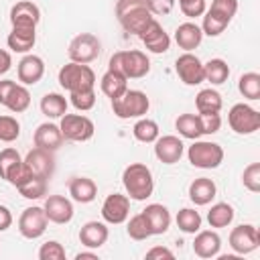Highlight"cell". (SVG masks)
<instances>
[{
    "instance_id": "24",
    "label": "cell",
    "mask_w": 260,
    "mask_h": 260,
    "mask_svg": "<svg viewBox=\"0 0 260 260\" xmlns=\"http://www.w3.org/2000/svg\"><path fill=\"white\" fill-rule=\"evenodd\" d=\"M108 228L102 221H87L79 230V242L85 248H102L108 242Z\"/></svg>"
},
{
    "instance_id": "52",
    "label": "cell",
    "mask_w": 260,
    "mask_h": 260,
    "mask_svg": "<svg viewBox=\"0 0 260 260\" xmlns=\"http://www.w3.org/2000/svg\"><path fill=\"white\" fill-rule=\"evenodd\" d=\"M10 65H12V57H10V53L4 51V49H0V75H4V73L10 69Z\"/></svg>"
},
{
    "instance_id": "12",
    "label": "cell",
    "mask_w": 260,
    "mask_h": 260,
    "mask_svg": "<svg viewBox=\"0 0 260 260\" xmlns=\"http://www.w3.org/2000/svg\"><path fill=\"white\" fill-rule=\"evenodd\" d=\"M47 223H49V219H47L45 209L32 205V207H26V209L20 213V217H18V232H20L24 238L35 240V238H41V236L45 234Z\"/></svg>"
},
{
    "instance_id": "3",
    "label": "cell",
    "mask_w": 260,
    "mask_h": 260,
    "mask_svg": "<svg viewBox=\"0 0 260 260\" xmlns=\"http://www.w3.org/2000/svg\"><path fill=\"white\" fill-rule=\"evenodd\" d=\"M108 69L122 73L126 79H140L150 71V61L138 49L118 51L110 57V67Z\"/></svg>"
},
{
    "instance_id": "35",
    "label": "cell",
    "mask_w": 260,
    "mask_h": 260,
    "mask_svg": "<svg viewBox=\"0 0 260 260\" xmlns=\"http://www.w3.org/2000/svg\"><path fill=\"white\" fill-rule=\"evenodd\" d=\"M41 112L47 118H61L67 114V100L61 93H45L41 100Z\"/></svg>"
},
{
    "instance_id": "37",
    "label": "cell",
    "mask_w": 260,
    "mask_h": 260,
    "mask_svg": "<svg viewBox=\"0 0 260 260\" xmlns=\"http://www.w3.org/2000/svg\"><path fill=\"white\" fill-rule=\"evenodd\" d=\"M16 189H18V193H20L24 199H41V197L47 193V179L30 175V177H28L26 181H22Z\"/></svg>"
},
{
    "instance_id": "31",
    "label": "cell",
    "mask_w": 260,
    "mask_h": 260,
    "mask_svg": "<svg viewBox=\"0 0 260 260\" xmlns=\"http://www.w3.org/2000/svg\"><path fill=\"white\" fill-rule=\"evenodd\" d=\"M195 106H197V112L199 114H219V110L223 106V100H221L219 91L207 87V89H201L197 93Z\"/></svg>"
},
{
    "instance_id": "43",
    "label": "cell",
    "mask_w": 260,
    "mask_h": 260,
    "mask_svg": "<svg viewBox=\"0 0 260 260\" xmlns=\"http://www.w3.org/2000/svg\"><path fill=\"white\" fill-rule=\"evenodd\" d=\"M242 181H244V187L252 193H258L260 191V162H252L244 169V175H242Z\"/></svg>"
},
{
    "instance_id": "50",
    "label": "cell",
    "mask_w": 260,
    "mask_h": 260,
    "mask_svg": "<svg viewBox=\"0 0 260 260\" xmlns=\"http://www.w3.org/2000/svg\"><path fill=\"white\" fill-rule=\"evenodd\" d=\"M12 225V213L6 205H0V232H6Z\"/></svg>"
},
{
    "instance_id": "13",
    "label": "cell",
    "mask_w": 260,
    "mask_h": 260,
    "mask_svg": "<svg viewBox=\"0 0 260 260\" xmlns=\"http://www.w3.org/2000/svg\"><path fill=\"white\" fill-rule=\"evenodd\" d=\"M175 71L179 75V79L185 85H199L205 81L203 75V63L199 61L197 55H193L191 51H185L181 57H177L175 61Z\"/></svg>"
},
{
    "instance_id": "8",
    "label": "cell",
    "mask_w": 260,
    "mask_h": 260,
    "mask_svg": "<svg viewBox=\"0 0 260 260\" xmlns=\"http://www.w3.org/2000/svg\"><path fill=\"white\" fill-rule=\"evenodd\" d=\"M59 128H61L63 138L71 140V142H85L95 132L93 122L87 116H81V114H63Z\"/></svg>"
},
{
    "instance_id": "33",
    "label": "cell",
    "mask_w": 260,
    "mask_h": 260,
    "mask_svg": "<svg viewBox=\"0 0 260 260\" xmlns=\"http://www.w3.org/2000/svg\"><path fill=\"white\" fill-rule=\"evenodd\" d=\"M203 75L211 85H221L230 77V67L223 59H209L207 63H203Z\"/></svg>"
},
{
    "instance_id": "49",
    "label": "cell",
    "mask_w": 260,
    "mask_h": 260,
    "mask_svg": "<svg viewBox=\"0 0 260 260\" xmlns=\"http://www.w3.org/2000/svg\"><path fill=\"white\" fill-rule=\"evenodd\" d=\"M146 8L150 10V14H158V16H165L173 10L175 6V0H144Z\"/></svg>"
},
{
    "instance_id": "17",
    "label": "cell",
    "mask_w": 260,
    "mask_h": 260,
    "mask_svg": "<svg viewBox=\"0 0 260 260\" xmlns=\"http://www.w3.org/2000/svg\"><path fill=\"white\" fill-rule=\"evenodd\" d=\"M41 20V10L30 0H20L10 8L12 28H37Z\"/></svg>"
},
{
    "instance_id": "1",
    "label": "cell",
    "mask_w": 260,
    "mask_h": 260,
    "mask_svg": "<svg viewBox=\"0 0 260 260\" xmlns=\"http://www.w3.org/2000/svg\"><path fill=\"white\" fill-rule=\"evenodd\" d=\"M122 183H124V189L128 193L130 199H136V201H144L152 195L154 191V179H152V173L146 165L142 162H132L124 169L122 173Z\"/></svg>"
},
{
    "instance_id": "28",
    "label": "cell",
    "mask_w": 260,
    "mask_h": 260,
    "mask_svg": "<svg viewBox=\"0 0 260 260\" xmlns=\"http://www.w3.org/2000/svg\"><path fill=\"white\" fill-rule=\"evenodd\" d=\"M215 193H217V187L207 177H199V179H195L189 185V199L195 205H207V203H211V199L215 197Z\"/></svg>"
},
{
    "instance_id": "2",
    "label": "cell",
    "mask_w": 260,
    "mask_h": 260,
    "mask_svg": "<svg viewBox=\"0 0 260 260\" xmlns=\"http://www.w3.org/2000/svg\"><path fill=\"white\" fill-rule=\"evenodd\" d=\"M116 16L122 28L130 35H140L146 28V24L152 20V14L146 8L144 0H118Z\"/></svg>"
},
{
    "instance_id": "26",
    "label": "cell",
    "mask_w": 260,
    "mask_h": 260,
    "mask_svg": "<svg viewBox=\"0 0 260 260\" xmlns=\"http://www.w3.org/2000/svg\"><path fill=\"white\" fill-rule=\"evenodd\" d=\"M201 39H203V30L201 26H197L195 22H183L177 26L175 30V41L181 49L185 51H193L201 45Z\"/></svg>"
},
{
    "instance_id": "10",
    "label": "cell",
    "mask_w": 260,
    "mask_h": 260,
    "mask_svg": "<svg viewBox=\"0 0 260 260\" xmlns=\"http://www.w3.org/2000/svg\"><path fill=\"white\" fill-rule=\"evenodd\" d=\"M102 51V43L95 35L91 32H81L77 37H73V41L69 43V49H67V55L71 61L75 63H91L93 59H98Z\"/></svg>"
},
{
    "instance_id": "41",
    "label": "cell",
    "mask_w": 260,
    "mask_h": 260,
    "mask_svg": "<svg viewBox=\"0 0 260 260\" xmlns=\"http://www.w3.org/2000/svg\"><path fill=\"white\" fill-rule=\"evenodd\" d=\"M126 232H128V236H130L132 240H138V242L152 236V234H150V228H148V223H146V217L142 215V211L130 217V221H128V225H126Z\"/></svg>"
},
{
    "instance_id": "44",
    "label": "cell",
    "mask_w": 260,
    "mask_h": 260,
    "mask_svg": "<svg viewBox=\"0 0 260 260\" xmlns=\"http://www.w3.org/2000/svg\"><path fill=\"white\" fill-rule=\"evenodd\" d=\"M39 258L41 260H63L65 258V248L57 240H49V242H45L41 246Z\"/></svg>"
},
{
    "instance_id": "25",
    "label": "cell",
    "mask_w": 260,
    "mask_h": 260,
    "mask_svg": "<svg viewBox=\"0 0 260 260\" xmlns=\"http://www.w3.org/2000/svg\"><path fill=\"white\" fill-rule=\"evenodd\" d=\"M219 248H221V238L211 230L199 232L193 240V252L199 258H213L219 254Z\"/></svg>"
},
{
    "instance_id": "15",
    "label": "cell",
    "mask_w": 260,
    "mask_h": 260,
    "mask_svg": "<svg viewBox=\"0 0 260 260\" xmlns=\"http://www.w3.org/2000/svg\"><path fill=\"white\" fill-rule=\"evenodd\" d=\"M130 215V197L128 195H122V193H112L104 199V205H102V217L104 221L108 223H124Z\"/></svg>"
},
{
    "instance_id": "20",
    "label": "cell",
    "mask_w": 260,
    "mask_h": 260,
    "mask_svg": "<svg viewBox=\"0 0 260 260\" xmlns=\"http://www.w3.org/2000/svg\"><path fill=\"white\" fill-rule=\"evenodd\" d=\"M43 209L47 213V219L59 225L69 223L73 217V203L63 195H49Z\"/></svg>"
},
{
    "instance_id": "22",
    "label": "cell",
    "mask_w": 260,
    "mask_h": 260,
    "mask_svg": "<svg viewBox=\"0 0 260 260\" xmlns=\"http://www.w3.org/2000/svg\"><path fill=\"white\" fill-rule=\"evenodd\" d=\"M18 81L24 85H35L45 75V61L39 55H24L18 63Z\"/></svg>"
},
{
    "instance_id": "7",
    "label": "cell",
    "mask_w": 260,
    "mask_h": 260,
    "mask_svg": "<svg viewBox=\"0 0 260 260\" xmlns=\"http://www.w3.org/2000/svg\"><path fill=\"white\" fill-rule=\"evenodd\" d=\"M30 173L24 167V158L16 148H4L0 150V179L8 181L10 185L18 187L22 181H26Z\"/></svg>"
},
{
    "instance_id": "51",
    "label": "cell",
    "mask_w": 260,
    "mask_h": 260,
    "mask_svg": "<svg viewBox=\"0 0 260 260\" xmlns=\"http://www.w3.org/2000/svg\"><path fill=\"white\" fill-rule=\"evenodd\" d=\"M175 254L169 250V248H162V246H154L146 252V258H173Z\"/></svg>"
},
{
    "instance_id": "23",
    "label": "cell",
    "mask_w": 260,
    "mask_h": 260,
    "mask_svg": "<svg viewBox=\"0 0 260 260\" xmlns=\"http://www.w3.org/2000/svg\"><path fill=\"white\" fill-rule=\"evenodd\" d=\"M142 215L146 217V223H148L152 236L165 234V232L169 230V225H171V213H169V209H167L165 205H160V203H150V205H146V207L142 209Z\"/></svg>"
},
{
    "instance_id": "11",
    "label": "cell",
    "mask_w": 260,
    "mask_h": 260,
    "mask_svg": "<svg viewBox=\"0 0 260 260\" xmlns=\"http://www.w3.org/2000/svg\"><path fill=\"white\" fill-rule=\"evenodd\" d=\"M0 104L6 106L10 112L20 114L30 106V93L24 85L12 79H2L0 81Z\"/></svg>"
},
{
    "instance_id": "5",
    "label": "cell",
    "mask_w": 260,
    "mask_h": 260,
    "mask_svg": "<svg viewBox=\"0 0 260 260\" xmlns=\"http://www.w3.org/2000/svg\"><path fill=\"white\" fill-rule=\"evenodd\" d=\"M150 108L148 95L140 89H126L120 98L112 100V110L118 118L128 120V118H142Z\"/></svg>"
},
{
    "instance_id": "47",
    "label": "cell",
    "mask_w": 260,
    "mask_h": 260,
    "mask_svg": "<svg viewBox=\"0 0 260 260\" xmlns=\"http://www.w3.org/2000/svg\"><path fill=\"white\" fill-rule=\"evenodd\" d=\"M179 8L187 18H195L205 12V0H179Z\"/></svg>"
},
{
    "instance_id": "14",
    "label": "cell",
    "mask_w": 260,
    "mask_h": 260,
    "mask_svg": "<svg viewBox=\"0 0 260 260\" xmlns=\"http://www.w3.org/2000/svg\"><path fill=\"white\" fill-rule=\"evenodd\" d=\"M260 244V234H258V228L252 225V223H240L232 230L230 234V246L236 254H250L258 248Z\"/></svg>"
},
{
    "instance_id": "6",
    "label": "cell",
    "mask_w": 260,
    "mask_h": 260,
    "mask_svg": "<svg viewBox=\"0 0 260 260\" xmlns=\"http://www.w3.org/2000/svg\"><path fill=\"white\" fill-rule=\"evenodd\" d=\"M189 162L197 169H217L223 160V148L217 142L209 140H195L187 150Z\"/></svg>"
},
{
    "instance_id": "46",
    "label": "cell",
    "mask_w": 260,
    "mask_h": 260,
    "mask_svg": "<svg viewBox=\"0 0 260 260\" xmlns=\"http://www.w3.org/2000/svg\"><path fill=\"white\" fill-rule=\"evenodd\" d=\"M69 98H71V104L81 112H87V110H91L95 106V91L93 89H89V91H73Z\"/></svg>"
},
{
    "instance_id": "18",
    "label": "cell",
    "mask_w": 260,
    "mask_h": 260,
    "mask_svg": "<svg viewBox=\"0 0 260 260\" xmlns=\"http://www.w3.org/2000/svg\"><path fill=\"white\" fill-rule=\"evenodd\" d=\"M183 150H185V144L179 136L167 134V136H158L154 140V156L165 165L179 162L183 156Z\"/></svg>"
},
{
    "instance_id": "36",
    "label": "cell",
    "mask_w": 260,
    "mask_h": 260,
    "mask_svg": "<svg viewBox=\"0 0 260 260\" xmlns=\"http://www.w3.org/2000/svg\"><path fill=\"white\" fill-rule=\"evenodd\" d=\"M132 134H134V138L138 140V142H154L158 136H160V132H158V124L154 122V120H150V118H140L136 124H134V128H132Z\"/></svg>"
},
{
    "instance_id": "39",
    "label": "cell",
    "mask_w": 260,
    "mask_h": 260,
    "mask_svg": "<svg viewBox=\"0 0 260 260\" xmlns=\"http://www.w3.org/2000/svg\"><path fill=\"white\" fill-rule=\"evenodd\" d=\"M238 89L248 100H260V75L254 71L244 73L238 81Z\"/></svg>"
},
{
    "instance_id": "38",
    "label": "cell",
    "mask_w": 260,
    "mask_h": 260,
    "mask_svg": "<svg viewBox=\"0 0 260 260\" xmlns=\"http://www.w3.org/2000/svg\"><path fill=\"white\" fill-rule=\"evenodd\" d=\"M175 219H177L179 230L185 232V234H197L201 230V215H199V211H195L191 207L181 209Z\"/></svg>"
},
{
    "instance_id": "40",
    "label": "cell",
    "mask_w": 260,
    "mask_h": 260,
    "mask_svg": "<svg viewBox=\"0 0 260 260\" xmlns=\"http://www.w3.org/2000/svg\"><path fill=\"white\" fill-rule=\"evenodd\" d=\"M203 14H205V16H203V24H201L203 35L217 37V35H221V32L225 30V26L230 24V20H225V18L217 16V14H215V12H211V10H205Z\"/></svg>"
},
{
    "instance_id": "34",
    "label": "cell",
    "mask_w": 260,
    "mask_h": 260,
    "mask_svg": "<svg viewBox=\"0 0 260 260\" xmlns=\"http://www.w3.org/2000/svg\"><path fill=\"white\" fill-rule=\"evenodd\" d=\"M234 207L230 203H215L211 205V209L207 211V223L211 228H228L234 221Z\"/></svg>"
},
{
    "instance_id": "21",
    "label": "cell",
    "mask_w": 260,
    "mask_h": 260,
    "mask_svg": "<svg viewBox=\"0 0 260 260\" xmlns=\"http://www.w3.org/2000/svg\"><path fill=\"white\" fill-rule=\"evenodd\" d=\"M32 140H35V146H37V148L55 152L57 148H61V144H63L65 138H63L61 128H59L57 124H53V122H43V124L37 126Z\"/></svg>"
},
{
    "instance_id": "9",
    "label": "cell",
    "mask_w": 260,
    "mask_h": 260,
    "mask_svg": "<svg viewBox=\"0 0 260 260\" xmlns=\"http://www.w3.org/2000/svg\"><path fill=\"white\" fill-rule=\"evenodd\" d=\"M228 124L236 134H252L260 128V114L248 104H234L228 112Z\"/></svg>"
},
{
    "instance_id": "42",
    "label": "cell",
    "mask_w": 260,
    "mask_h": 260,
    "mask_svg": "<svg viewBox=\"0 0 260 260\" xmlns=\"http://www.w3.org/2000/svg\"><path fill=\"white\" fill-rule=\"evenodd\" d=\"M20 134V124L12 116H0V140L2 142H14Z\"/></svg>"
},
{
    "instance_id": "32",
    "label": "cell",
    "mask_w": 260,
    "mask_h": 260,
    "mask_svg": "<svg viewBox=\"0 0 260 260\" xmlns=\"http://www.w3.org/2000/svg\"><path fill=\"white\" fill-rule=\"evenodd\" d=\"M175 128L179 130V134L183 138H189V140H197L199 136H203L199 114H181L175 120Z\"/></svg>"
},
{
    "instance_id": "29",
    "label": "cell",
    "mask_w": 260,
    "mask_h": 260,
    "mask_svg": "<svg viewBox=\"0 0 260 260\" xmlns=\"http://www.w3.org/2000/svg\"><path fill=\"white\" fill-rule=\"evenodd\" d=\"M37 28H12L6 43H8V49L14 51V53H28L32 47H35V41H37Z\"/></svg>"
},
{
    "instance_id": "45",
    "label": "cell",
    "mask_w": 260,
    "mask_h": 260,
    "mask_svg": "<svg viewBox=\"0 0 260 260\" xmlns=\"http://www.w3.org/2000/svg\"><path fill=\"white\" fill-rule=\"evenodd\" d=\"M209 10L225 20H232L234 14L238 12V0H213Z\"/></svg>"
},
{
    "instance_id": "19",
    "label": "cell",
    "mask_w": 260,
    "mask_h": 260,
    "mask_svg": "<svg viewBox=\"0 0 260 260\" xmlns=\"http://www.w3.org/2000/svg\"><path fill=\"white\" fill-rule=\"evenodd\" d=\"M138 37H140V41L144 43V47H146L150 53H156V55L167 53L169 47H171V37L165 32V28L160 26V22L154 20V18L146 24V28H144Z\"/></svg>"
},
{
    "instance_id": "48",
    "label": "cell",
    "mask_w": 260,
    "mask_h": 260,
    "mask_svg": "<svg viewBox=\"0 0 260 260\" xmlns=\"http://www.w3.org/2000/svg\"><path fill=\"white\" fill-rule=\"evenodd\" d=\"M199 122H201V132L203 134H215L221 126L219 114H199Z\"/></svg>"
},
{
    "instance_id": "4",
    "label": "cell",
    "mask_w": 260,
    "mask_h": 260,
    "mask_svg": "<svg viewBox=\"0 0 260 260\" xmlns=\"http://www.w3.org/2000/svg\"><path fill=\"white\" fill-rule=\"evenodd\" d=\"M59 85L67 89L69 93L73 91H89L95 85V73L89 65L85 63H75L69 61L59 69Z\"/></svg>"
},
{
    "instance_id": "27",
    "label": "cell",
    "mask_w": 260,
    "mask_h": 260,
    "mask_svg": "<svg viewBox=\"0 0 260 260\" xmlns=\"http://www.w3.org/2000/svg\"><path fill=\"white\" fill-rule=\"evenodd\" d=\"M69 195L77 203H89L98 195V185L89 177H73L69 181Z\"/></svg>"
},
{
    "instance_id": "53",
    "label": "cell",
    "mask_w": 260,
    "mask_h": 260,
    "mask_svg": "<svg viewBox=\"0 0 260 260\" xmlns=\"http://www.w3.org/2000/svg\"><path fill=\"white\" fill-rule=\"evenodd\" d=\"M85 258H91V260H98V254L95 252H79L75 256V260H85Z\"/></svg>"
},
{
    "instance_id": "16",
    "label": "cell",
    "mask_w": 260,
    "mask_h": 260,
    "mask_svg": "<svg viewBox=\"0 0 260 260\" xmlns=\"http://www.w3.org/2000/svg\"><path fill=\"white\" fill-rule=\"evenodd\" d=\"M24 167H26V171H28L30 175L49 179V177L55 173V158H53V152L35 146V148L24 156Z\"/></svg>"
},
{
    "instance_id": "30",
    "label": "cell",
    "mask_w": 260,
    "mask_h": 260,
    "mask_svg": "<svg viewBox=\"0 0 260 260\" xmlns=\"http://www.w3.org/2000/svg\"><path fill=\"white\" fill-rule=\"evenodd\" d=\"M100 87H102L104 95H108L110 100H114V98H120V95L128 89V79H126L122 73L108 69V71L104 73L102 81H100Z\"/></svg>"
}]
</instances>
